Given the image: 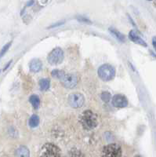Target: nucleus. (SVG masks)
<instances>
[{
	"instance_id": "1",
	"label": "nucleus",
	"mask_w": 156,
	"mask_h": 157,
	"mask_svg": "<svg viewBox=\"0 0 156 157\" xmlns=\"http://www.w3.org/2000/svg\"><path fill=\"white\" fill-rule=\"evenodd\" d=\"M79 121L85 130H90L98 125V118L97 115L90 110L84 111L79 116Z\"/></svg>"
},
{
	"instance_id": "2",
	"label": "nucleus",
	"mask_w": 156,
	"mask_h": 157,
	"mask_svg": "<svg viewBox=\"0 0 156 157\" xmlns=\"http://www.w3.org/2000/svg\"><path fill=\"white\" fill-rule=\"evenodd\" d=\"M40 157H60L61 152L59 147L53 143H46L40 150Z\"/></svg>"
},
{
	"instance_id": "3",
	"label": "nucleus",
	"mask_w": 156,
	"mask_h": 157,
	"mask_svg": "<svg viewBox=\"0 0 156 157\" xmlns=\"http://www.w3.org/2000/svg\"><path fill=\"white\" fill-rule=\"evenodd\" d=\"M98 75L104 81H110L115 75V69L110 64H103L98 68Z\"/></svg>"
},
{
	"instance_id": "4",
	"label": "nucleus",
	"mask_w": 156,
	"mask_h": 157,
	"mask_svg": "<svg viewBox=\"0 0 156 157\" xmlns=\"http://www.w3.org/2000/svg\"><path fill=\"white\" fill-rule=\"evenodd\" d=\"M103 157H122V148L115 143L109 144L104 147L102 150Z\"/></svg>"
},
{
	"instance_id": "5",
	"label": "nucleus",
	"mask_w": 156,
	"mask_h": 157,
	"mask_svg": "<svg viewBox=\"0 0 156 157\" xmlns=\"http://www.w3.org/2000/svg\"><path fill=\"white\" fill-rule=\"evenodd\" d=\"M47 60L51 65H57L60 64L64 60V51L62 49L59 47L53 49L49 54Z\"/></svg>"
},
{
	"instance_id": "6",
	"label": "nucleus",
	"mask_w": 156,
	"mask_h": 157,
	"mask_svg": "<svg viewBox=\"0 0 156 157\" xmlns=\"http://www.w3.org/2000/svg\"><path fill=\"white\" fill-rule=\"evenodd\" d=\"M68 102L72 108L78 109L82 107L85 103V98L80 93H72L68 97Z\"/></svg>"
},
{
	"instance_id": "7",
	"label": "nucleus",
	"mask_w": 156,
	"mask_h": 157,
	"mask_svg": "<svg viewBox=\"0 0 156 157\" xmlns=\"http://www.w3.org/2000/svg\"><path fill=\"white\" fill-rule=\"evenodd\" d=\"M61 82L65 87L71 89L78 83V78L74 74H65L64 78L61 79Z\"/></svg>"
},
{
	"instance_id": "8",
	"label": "nucleus",
	"mask_w": 156,
	"mask_h": 157,
	"mask_svg": "<svg viewBox=\"0 0 156 157\" xmlns=\"http://www.w3.org/2000/svg\"><path fill=\"white\" fill-rule=\"evenodd\" d=\"M112 103L115 108H125L128 105L127 98L122 94H115L112 98Z\"/></svg>"
},
{
	"instance_id": "9",
	"label": "nucleus",
	"mask_w": 156,
	"mask_h": 157,
	"mask_svg": "<svg viewBox=\"0 0 156 157\" xmlns=\"http://www.w3.org/2000/svg\"><path fill=\"white\" fill-rule=\"evenodd\" d=\"M129 38H130V40L133 41V43L140 45V46H143L144 47H147L146 42L144 41V39H142L134 31H130V33H129Z\"/></svg>"
},
{
	"instance_id": "10",
	"label": "nucleus",
	"mask_w": 156,
	"mask_h": 157,
	"mask_svg": "<svg viewBox=\"0 0 156 157\" xmlns=\"http://www.w3.org/2000/svg\"><path fill=\"white\" fill-rule=\"evenodd\" d=\"M29 68L32 72H39L41 71L42 68H43L42 61L39 59H33L29 64Z\"/></svg>"
},
{
	"instance_id": "11",
	"label": "nucleus",
	"mask_w": 156,
	"mask_h": 157,
	"mask_svg": "<svg viewBox=\"0 0 156 157\" xmlns=\"http://www.w3.org/2000/svg\"><path fill=\"white\" fill-rule=\"evenodd\" d=\"M15 155L16 157H29L30 156V151L26 146L21 145L18 148H17Z\"/></svg>"
},
{
	"instance_id": "12",
	"label": "nucleus",
	"mask_w": 156,
	"mask_h": 157,
	"mask_svg": "<svg viewBox=\"0 0 156 157\" xmlns=\"http://www.w3.org/2000/svg\"><path fill=\"white\" fill-rule=\"evenodd\" d=\"M50 81L48 78H42L39 80V87L43 91H46L50 88Z\"/></svg>"
},
{
	"instance_id": "13",
	"label": "nucleus",
	"mask_w": 156,
	"mask_h": 157,
	"mask_svg": "<svg viewBox=\"0 0 156 157\" xmlns=\"http://www.w3.org/2000/svg\"><path fill=\"white\" fill-rule=\"evenodd\" d=\"M29 101L32 104V105L33 106L34 109H39V105H40V99H39V96L37 95H32V96L29 98Z\"/></svg>"
},
{
	"instance_id": "14",
	"label": "nucleus",
	"mask_w": 156,
	"mask_h": 157,
	"mask_svg": "<svg viewBox=\"0 0 156 157\" xmlns=\"http://www.w3.org/2000/svg\"><path fill=\"white\" fill-rule=\"evenodd\" d=\"M109 31H110L111 33H112V34L113 35V36L118 39V40H119L120 42L126 41V38H125V36L124 35L122 34L120 32H119V31H117V30H115V29H109Z\"/></svg>"
},
{
	"instance_id": "15",
	"label": "nucleus",
	"mask_w": 156,
	"mask_h": 157,
	"mask_svg": "<svg viewBox=\"0 0 156 157\" xmlns=\"http://www.w3.org/2000/svg\"><path fill=\"white\" fill-rule=\"evenodd\" d=\"M39 124V117L37 115H32L29 119V126L32 128L38 127Z\"/></svg>"
},
{
	"instance_id": "16",
	"label": "nucleus",
	"mask_w": 156,
	"mask_h": 157,
	"mask_svg": "<svg viewBox=\"0 0 156 157\" xmlns=\"http://www.w3.org/2000/svg\"><path fill=\"white\" fill-rule=\"evenodd\" d=\"M51 75L53 78H57V79L61 80V79L64 77V75H65V73H64V71H61V70L54 69L53 71H52Z\"/></svg>"
},
{
	"instance_id": "17",
	"label": "nucleus",
	"mask_w": 156,
	"mask_h": 157,
	"mask_svg": "<svg viewBox=\"0 0 156 157\" xmlns=\"http://www.w3.org/2000/svg\"><path fill=\"white\" fill-rule=\"evenodd\" d=\"M68 157H84V155L79 150L71 149L68 153Z\"/></svg>"
},
{
	"instance_id": "18",
	"label": "nucleus",
	"mask_w": 156,
	"mask_h": 157,
	"mask_svg": "<svg viewBox=\"0 0 156 157\" xmlns=\"http://www.w3.org/2000/svg\"><path fill=\"white\" fill-rule=\"evenodd\" d=\"M11 44H12V42H10V43H6V44L3 47H2V50H0V59L2 58V57L5 55L6 53L8 51V50H9Z\"/></svg>"
},
{
	"instance_id": "19",
	"label": "nucleus",
	"mask_w": 156,
	"mask_h": 157,
	"mask_svg": "<svg viewBox=\"0 0 156 157\" xmlns=\"http://www.w3.org/2000/svg\"><path fill=\"white\" fill-rule=\"evenodd\" d=\"M111 98H112L111 94L109 93V92H108V91H105V92H103L101 95V98L102 99V101L105 102L109 101L111 100Z\"/></svg>"
},
{
	"instance_id": "20",
	"label": "nucleus",
	"mask_w": 156,
	"mask_h": 157,
	"mask_svg": "<svg viewBox=\"0 0 156 157\" xmlns=\"http://www.w3.org/2000/svg\"><path fill=\"white\" fill-rule=\"evenodd\" d=\"M78 21H82V22H86V23H90V21L88 19H86V18H85V17H79L78 18Z\"/></svg>"
},
{
	"instance_id": "21",
	"label": "nucleus",
	"mask_w": 156,
	"mask_h": 157,
	"mask_svg": "<svg viewBox=\"0 0 156 157\" xmlns=\"http://www.w3.org/2000/svg\"><path fill=\"white\" fill-rule=\"evenodd\" d=\"M64 23V21H62V22H59V23L57 24H55V25H51L50 27H49V29H53V28H55V27H57V26H60V25H62Z\"/></svg>"
},
{
	"instance_id": "22",
	"label": "nucleus",
	"mask_w": 156,
	"mask_h": 157,
	"mask_svg": "<svg viewBox=\"0 0 156 157\" xmlns=\"http://www.w3.org/2000/svg\"><path fill=\"white\" fill-rule=\"evenodd\" d=\"M12 61H12V60H11V61H10L9 62H8V64H6V66H5V68H3V71H6V70H7V68L10 67V64H11V63H12Z\"/></svg>"
},
{
	"instance_id": "23",
	"label": "nucleus",
	"mask_w": 156,
	"mask_h": 157,
	"mask_svg": "<svg viewBox=\"0 0 156 157\" xmlns=\"http://www.w3.org/2000/svg\"><path fill=\"white\" fill-rule=\"evenodd\" d=\"M152 44H153V47H154V50H155V51H156V39L155 38H154V39H153Z\"/></svg>"
},
{
	"instance_id": "24",
	"label": "nucleus",
	"mask_w": 156,
	"mask_h": 157,
	"mask_svg": "<svg viewBox=\"0 0 156 157\" xmlns=\"http://www.w3.org/2000/svg\"><path fill=\"white\" fill-rule=\"evenodd\" d=\"M134 157H142L141 155H135Z\"/></svg>"
},
{
	"instance_id": "25",
	"label": "nucleus",
	"mask_w": 156,
	"mask_h": 157,
	"mask_svg": "<svg viewBox=\"0 0 156 157\" xmlns=\"http://www.w3.org/2000/svg\"><path fill=\"white\" fill-rule=\"evenodd\" d=\"M0 72H1V70H0Z\"/></svg>"
}]
</instances>
